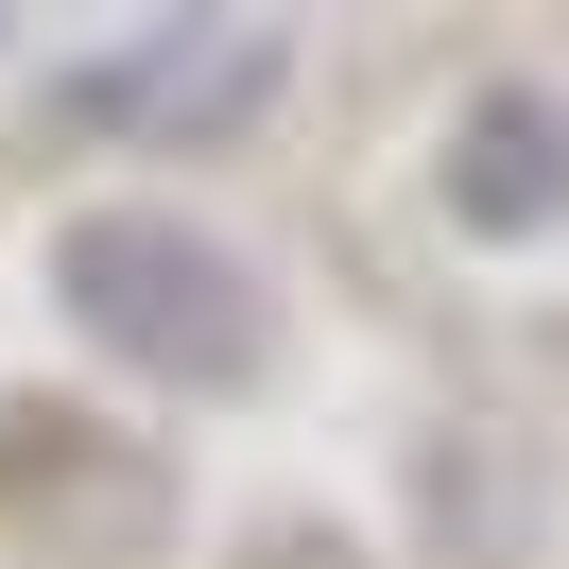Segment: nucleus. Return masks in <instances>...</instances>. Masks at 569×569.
I'll use <instances>...</instances> for the list:
<instances>
[{
  "label": "nucleus",
  "mask_w": 569,
  "mask_h": 569,
  "mask_svg": "<svg viewBox=\"0 0 569 569\" xmlns=\"http://www.w3.org/2000/svg\"><path fill=\"white\" fill-rule=\"evenodd\" d=\"M52 277H70V311L104 328L121 362H156V380H242L259 362V277L208 224H173V208H87L70 242H52Z\"/></svg>",
  "instance_id": "1"
},
{
  "label": "nucleus",
  "mask_w": 569,
  "mask_h": 569,
  "mask_svg": "<svg viewBox=\"0 0 569 569\" xmlns=\"http://www.w3.org/2000/svg\"><path fill=\"white\" fill-rule=\"evenodd\" d=\"M449 190H466V224H552L569 208V121L552 104H483L466 156H449Z\"/></svg>",
  "instance_id": "2"
}]
</instances>
